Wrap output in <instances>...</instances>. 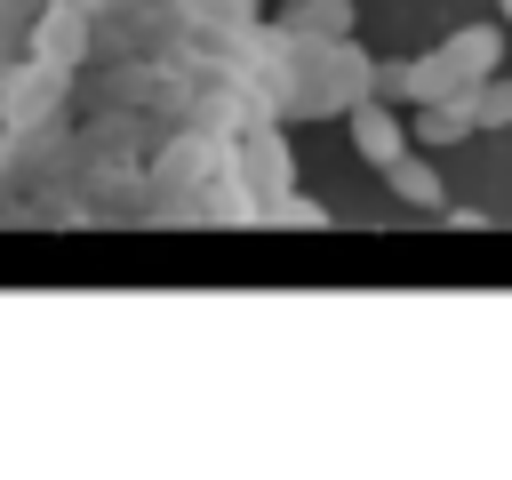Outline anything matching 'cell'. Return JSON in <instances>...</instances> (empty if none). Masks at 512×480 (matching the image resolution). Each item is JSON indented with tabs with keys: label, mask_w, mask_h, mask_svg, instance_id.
I'll use <instances>...</instances> for the list:
<instances>
[{
	"label": "cell",
	"mask_w": 512,
	"mask_h": 480,
	"mask_svg": "<svg viewBox=\"0 0 512 480\" xmlns=\"http://www.w3.org/2000/svg\"><path fill=\"white\" fill-rule=\"evenodd\" d=\"M80 40H88L80 8H48V16H40V32H32V48H40L48 64H80Z\"/></svg>",
	"instance_id": "obj_6"
},
{
	"label": "cell",
	"mask_w": 512,
	"mask_h": 480,
	"mask_svg": "<svg viewBox=\"0 0 512 480\" xmlns=\"http://www.w3.org/2000/svg\"><path fill=\"white\" fill-rule=\"evenodd\" d=\"M272 216H280V224H304V232H312V224H328V208H320V200H304V192H288Z\"/></svg>",
	"instance_id": "obj_8"
},
{
	"label": "cell",
	"mask_w": 512,
	"mask_h": 480,
	"mask_svg": "<svg viewBox=\"0 0 512 480\" xmlns=\"http://www.w3.org/2000/svg\"><path fill=\"white\" fill-rule=\"evenodd\" d=\"M496 8H504V16H512V0H496Z\"/></svg>",
	"instance_id": "obj_11"
},
{
	"label": "cell",
	"mask_w": 512,
	"mask_h": 480,
	"mask_svg": "<svg viewBox=\"0 0 512 480\" xmlns=\"http://www.w3.org/2000/svg\"><path fill=\"white\" fill-rule=\"evenodd\" d=\"M288 40H352V0H288Z\"/></svg>",
	"instance_id": "obj_4"
},
{
	"label": "cell",
	"mask_w": 512,
	"mask_h": 480,
	"mask_svg": "<svg viewBox=\"0 0 512 480\" xmlns=\"http://www.w3.org/2000/svg\"><path fill=\"white\" fill-rule=\"evenodd\" d=\"M472 104H480V128H504L512 120V80H496V72L472 80Z\"/></svg>",
	"instance_id": "obj_7"
},
{
	"label": "cell",
	"mask_w": 512,
	"mask_h": 480,
	"mask_svg": "<svg viewBox=\"0 0 512 480\" xmlns=\"http://www.w3.org/2000/svg\"><path fill=\"white\" fill-rule=\"evenodd\" d=\"M352 152L376 160V168H392V160L408 152V120H392L384 96H360V104H352Z\"/></svg>",
	"instance_id": "obj_1"
},
{
	"label": "cell",
	"mask_w": 512,
	"mask_h": 480,
	"mask_svg": "<svg viewBox=\"0 0 512 480\" xmlns=\"http://www.w3.org/2000/svg\"><path fill=\"white\" fill-rule=\"evenodd\" d=\"M56 8H80V16H88V8H104V0H56Z\"/></svg>",
	"instance_id": "obj_10"
},
{
	"label": "cell",
	"mask_w": 512,
	"mask_h": 480,
	"mask_svg": "<svg viewBox=\"0 0 512 480\" xmlns=\"http://www.w3.org/2000/svg\"><path fill=\"white\" fill-rule=\"evenodd\" d=\"M224 8H232V16H256V0H224Z\"/></svg>",
	"instance_id": "obj_9"
},
{
	"label": "cell",
	"mask_w": 512,
	"mask_h": 480,
	"mask_svg": "<svg viewBox=\"0 0 512 480\" xmlns=\"http://www.w3.org/2000/svg\"><path fill=\"white\" fill-rule=\"evenodd\" d=\"M448 64H456V80L472 88V80H488L496 64H504V32L496 24H464V32H448V48H440Z\"/></svg>",
	"instance_id": "obj_3"
},
{
	"label": "cell",
	"mask_w": 512,
	"mask_h": 480,
	"mask_svg": "<svg viewBox=\"0 0 512 480\" xmlns=\"http://www.w3.org/2000/svg\"><path fill=\"white\" fill-rule=\"evenodd\" d=\"M472 128H480L472 88H456V96H440V104H416V120H408L416 144H456V136H472Z\"/></svg>",
	"instance_id": "obj_2"
},
{
	"label": "cell",
	"mask_w": 512,
	"mask_h": 480,
	"mask_svg": "<svg viewBox=\"0 0 512 480\" xmlns=\"http://www.w3.org/2000/svg\"><path fill=\"white\" fill-rule=\"evenodd\" d=\"M384 184H392V192H400L408 208H440V200H448V184H440V168H432V160H416V152H400V160L384 168Z\"/></svg>",
	"instance_id": "obj_5"
}]
</instances>
